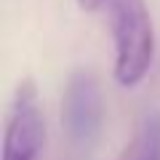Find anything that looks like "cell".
Here are the masks:
<instances>
[{"instance_id":"277c9868","label":"cell","mask_w":160,"mask_h":160,"mask_svg":"<svg viewBox=\"0 0 160 160\" xmlns=\"http://www.w3.org/2000/svg\"><path fill=\"white\" fill-rule=\"evenodd\" d=\"M123 160H160V109H147Z\"/></svg>"},{"instance_id":"6da1fadb","label":"cell","mask_w":160,"mask_h":160,"mask_svg":"<svg viewBox=\"0 0 160 160\" xmlns=\"http://www.w3.org/2000/svg\"><path fill=\"white\" fill-rule=\"evenodd\" d=\"M115 43L112 75L118 86L133 88L147 78L155 62V27L144 0H107Z\"/></svg>"},{"instance_id":"3957f363","label":"cell","mask_w":160,"mask_h":160,"mask_svg":"<svg viewBox=\"0 0 160 160\" xmlns=\"http://www.w3.org/2000/svg\"><path fill=\"white\" fill-rule=\"evenodd\" d=\"M46 149V118L32 78L16 86L3 131V160H40Z\"/></svg>"},{"instance_id":"5b68a950","label":"cell","mask_w":160,"mask_h":160,"mask_svg":"<svg viewBox=\"0 0 160 160\" xmlns=\"http://www.w3.org/2000/svg\"><path fill=\"white\" fill-rule=\"evenodd\" d=\"M78 6L83 11H99V8L107 6V0H78Z\"/></svg>"},{"instance_id":"7a4b0ae2","label":"cell","mask_w":160,"mask_h":160,"mask_svg":"<svg viewBox=\"0 0 160 160\" xmlns=\"http://www.w3.org/2000/svg\"><path fill=\"white\" fill-rule=\"evenodd\" d=\"M104 91L93 69L80 67L69 75L62 96V128L67 142L80 152H91L102 139Z\"/></svg>"}]
</instances>
